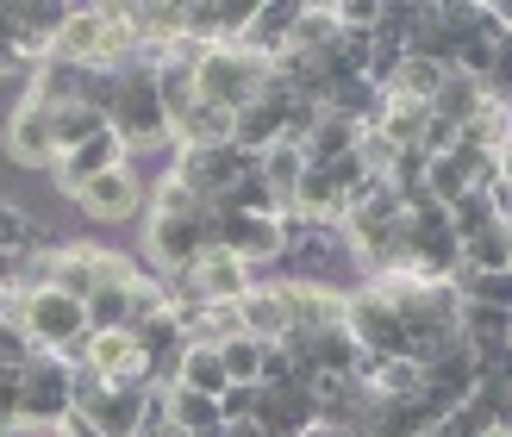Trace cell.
Instances as JSON below:
<instances>
[{
	"label": "cell",
	"mask_w": 512,
	"mask_h": 437,
	"mask_svg": "<svg viewBox=\"0 0 512 437\" xmlns=\"http://www.w3.org/2000/svg\"><path fill=\"white\" fill-rule=\"evenodd\" d=\"M88 331H132V281L125 288H100L88 300Z\"/></svg>",
	"instance_id": "32"
},
{
	"label": "cell",
	"mask_w": 512,
	"mask_h": 437,
	"mask_svg": "<svg viewBox=\"0 0 512 437\" xmlns=\"http://www.w3.org/2000/svg\"><path fill=\"white\" fill-rule=\"evenodd\" d=\"M163 425H175V431H188V437H207V431H219L225 419H219V400H207V394H194V388H163Z\"/></svg>",
	"instance_id": "23"
},
{
	"label": "cell",
	"mask_w": 512,
	"mask_h": 437,
	"mask_svg": "<svg viewBox=\"0 0 512 437\" xmlns=\"http://www.w3.org/2000/svg\"><path fill=\"white\" fill-rule=\"evenodd\" d=\"M463 269H512V256H506V225L494 231H475V238H463Z\"/></svg>",
	"instance_id": "33"
},
{
	"label": "cell",
	"mask_w": 512,
	"mask_h": 437,
	"mask_svg": "<svg viewBox=\"0 0 512 437\" xmlns=\"http://www.w3.org/2000/svg\"><path fill=\"white\" fill-rule=\"evenodd\" d=\"M19 281H25V263H13V256H0V300L19 294Z\"/></svg>",
	"instance_id": "37"
},
{
	"label": "cell",
	"mask_w": 512,
	"mask_h": 437,
	"mask_svg": "<svg viewBox=\"0 0 512 437\" xmlns=\"http://www.w3.org/2000/svg\"><path fill=\"white\" fill-rule=\"evenodd\" d=\"M232 119L238 113L213 107V100H194V107L175 119V150H188V144H232Z\"/></svg>",
	"instance_id": "27"
},
{
	"label": "cell",
	"mask_w": 512,
	"mask_h": 437,
	"mask_svg": "<svg viewBox=\"0 0 512 437\" xmlns=\"http://www.w3.org/2000/svg\"><path fill=\"white\" fill-rule=\"evenodd\" d=\"M250 413H256V388H225L219 419H225V425H238V419H250Z\"/></svg>",
	"instance_id": "36"
},
{
	"label": "cell",
	"mask_w": 512,
	"mask_h": 437,
	"mask_svg": "<svg viewBox=\"0 0 512 437\" xmlns=\"http://www.w3.org/2000/svg\"><path fill=\"white\" fill-rule=\"evenodd\" d=\"M263 182L275 188L281 207H294V194H300V182H306V150H300V144H275V150H263Z\"/></svg>",
	"instance_id": "29"
},
{
	"label": "cell",
	"mask_w": 512,
	"mask_h": 437,
	"mask_svg": "<svg viewBox=\"0 0 512 437\" xmlns=\"http://www.w3.org/2000/svg\"><path fill=\"white\" fill-rule=\"evenodd\" d=\"M57 437H100V431H94V425H88L82 413H69V419L57 425Z\"/></svg>",
	"instance_id": "39"
},
{
	"label": "cell",
	"mask_w": 512,
	"mask_h": 437,
	"mask_svg": "<svg viewBox=\"0 0 512 437\" xmlns=\"http://www.w3.org/2000/svg\"><path fill=\"white\" fill-rule=\"evenodd\" d=\"M263 157H250V150H238V144H188V150H175V163H169V175L182 188H194L200 200H219L225 188L238 182V175H250Z\"/></svg>",
	"instance_id": "10"
},
{
	"label": "cell",
	"mask_w": 512,
	"mask_h": 437,
	"mask_svg": "<svg viewBox=\"0 0 512 437\" xmlns=\"http://www.w3.org/2000/svg\"><path fill=\"white\" fill-rule=\"evenodd\" d=\"M263 350H269V344L244 338V331L219 344V356H225V375H232V388H256V381H263Z\"/></svg>",
	"instance_id": "31"
},
{
	"label": "cell",
	"mask_w": 512,
	"mask_h": 437,
	"mask_svg": "<svg viewBox=\"0 0 512 437\" xmlns=\"http://www.w3.org/2000/svg\"><path fill=\"white\" fill-rule=\"evenodd\" d=\"M0 256H13L25 269H32V256H44V225L25 207H13L7 194H0Z\"/></svg>",
	"instance_id": "26"
},
{
	"label": "cell",
	"mask_w": 512,
	"mask_h": 437,
	"mask_svg": "<svg viewBox=\"0 0 512 437\" xmlns=\"http://www.w3.org/2000/svg\"><path fill=\"white\" fill-rule=\"evenodd\" d=\"M256 7H238V0H182V44L207 50V44H238Z\"/></svg>",
	"instance_id": "16"
},
{
	"label": "cell",
	"mask_w": 512,
	"mask_h": 437,
	"mask_svg": "<svg viewBox=\"0 0 512 437\" xmlns=\"http://www.w3.org/2000/svg\"><path fill=\"white\" fill-rule=\"evenodd\" d=\"M32 344H25V331H19V319H13V306L0 300V369H25L32 363Z\"/></svg>",
	"instance_id": "34"
},
{
	"label": "cell",
	"mask_w": 512,
	"mask_h": 437,
	"mask_svg": "<svg viewBox=\"0 0 512 437\" xmlns=\"http://www.w3.org/2000/svg\"><path fill=\"white\" fill-rule=\"evenodd\" d=\"M113 132L125 138V150H157V144H175V125H169V107H163V88L144 63L119 69V88H113Z\"/></svg>",
	"instance_id": "4"
},
{
	"label": "cell",
	"mask_w": 512,
	"mask_h": 437,
	"mask_svg": "<svg viewBox=\"0 0 512 437\" xmlns=\"http://www.w3.org/2000/svg\"><path fill=\"white\" fill-rule=\"evenodd\" d=\"M363 132H369V125H350V119H319L313 125V138H306L300 150H306V169H331V163H344L350 157V150L356 144H363Z\"/></svg>",
	"instance_id": "24"
},
{
	"label": "cell",
	"mask_w": 512,
	"mask_h": 437,
	"mask_svg": "<svg viewBox=\"0 0 512 437\" xmlns=\"http://www.w3.org/2000/svg\"><path fill=\"white\" fill-rule=\"evenodd\" d=\"M238 331L244 338H256V344H281L294 331V313H288V294H281V281H256V288L238 300Z\"/></svg>",
	"instance_id": "19"
},
{
	"label": "cell",
	"mask_w": 512,
	"mask_h": 437,
	"mask_svg": "<svg viewBox=\"0 0 512 437\" xmlns=\"http://www.w3.org/2000/svg\"><path fill=\"white\" fill-rule=\"evenodd\" d=\"M125 19H132V32H138V50H175V44H182V7L132 0V7H125Z\"/></svg>",
	"instance_id": "25"
},
{
	"label": "cell",
	"mask_w": 512,
	"mask_h": 437,
	"mask_svg": "<svg viewBox=\"0 0 512 437\" xmlns=\"http://www.w3.org/2000/svg\"><path fill=\"white\" fill-rule=\"evenodd\" d=\"M300 0H269V7H256L250 13V25H244V50H256V57H288V50H294V38H300Z\"/></svg>",
	"instance_id": "17"
},
{
	"label": "cell",
	"mask_w": 512,
	"mask_h": 437,
	"mask_svg": "<svg viewBox=\"0 0 512 437\" xmlns=\"http://www.w3.org/2000/svg\"><path fill=\"white\" fill-rule=\"evenodd\" d=\"M175 388H194V394H207V400H225V388H232V375H225V356L219 344H188L182 356H175Z\"/></svg>",
	"instance_id": "21"
},
{
	"label": "cell",
	"mask_w": 512,
	"mask_h": 437,
	"mask_svg": "<svg viewBox=\"0 0 512 437\" xmlns=\"http://www.w3.org/2000/svg\"><path fill=\"white\" fill-rule=\"evenodd\" d=\"M444 82H450V69H444V63H431V57H419V50H406L400 69L388 75V88H381V94H394V100H419V107H431Z\"/></svg>",
	"instance_id": "22"
},
{
	"label": "cell",
	"mask_w": 512,
	"mask_h": 437,
	"mask_svg": "<svg viewBox=\"0 0 512 437\" xmlns=\"http://www.w3.org/2000/svg\"><path fill=\"white\" fill-rule=\"evenodd\" d=\"M82 375H94V381H138V388H157L163 381L132 331H94L88 356H82Z\"/></svg>",
	"instance_id": "13"
},
{
	"label": "cell",
	"mask_w": 512,
	"mask_h": 437,
	"mask_svg": "<svg viewBox=\"0 0 512 437\" xmlns=\"http://www.w3.org/2000/svg\"><path fill=\"white\" fill-rule=\"evenodd\" d=\"M456 300L463 306H494V313H512V269H456Z\"/></svg>",
	"instance_id": "28"
},
{
	"label": "cell",
	"mask_w": 512,
	"mask_h": 437,
	"mask_svg": "<svg viewBox=\"0 0 512 437\" xmlns=\"http://www.w3.org/2000/svg\"><path fill=\"white\" fill-rule=\"evenodd\" d=\"M25 69V57H19V44H0V82H7V75H19Z\"/></svg>",
	"instance_id": "38"
},
{
	"label": "cell",
	"mask_w": 512,
	"mask_h": 437,
	"mask_svg": "<svg viewBox=\"0 0 512 437\" xmlns=\"http://www.w3.org/2000/svg\"><path fill=\"white\" fill-rule=\"evenodd\" d=\"M506 256H512V219H506Z\"/></svg>",
	"instance_id": "41"
},
{
	"label": "cell",
	"mask_w": 512,
	"mask_h": 437,
	"mask_svg": "<svg viewBox=\"0 0 512 437\" xmlns=\"http://www.w3.org/2000/svg\"><path fill=\"white\" fill-rule=\"evenodd\" d=\"M50 119H57V157H63V150H75V144H88V138H100L113 125L94 100H69V107H57Z\"/></svg>",
	"instance_id": "30"
},
{
	"label": "cell",
	"mask_w": 512,
	"mask_h": 437,
	"mask_svg": "<svg viewBox=\"0 0 512 437\" xmlns=\"http://www.w3.org/2000/svg\"><path fill=\"white\" fill-rule=\"evenodd\" d=\"M75 207H82L94 225H119V219L150 207V188L138 182V169H113V175H100V182H88L75 194Z\"/></svg>",
	"instance_id": "15"
},
{
	"label": "cell",
	"mask_w": 512,
	"mask_h": 437,
	"mask_svg": "<svg viewBox=\"0 0 512 437\" xmlns=\"http://www.w3.org/2000/svg\"><path fill=\"white\" fill-rule=\"evenodd\" d=\"M150 437H188V431H175V425H150Z\"/></svg>",
	"instance_id": "40"
},
{
	"label": "cell",
	"mask_w": 512,
	"mask_h": 437,
	"mask_svg": "<svg viewBox=\"0 0 512 437\" xmlns=\"http://www.w3.org/2000/svg\"><path fill=\"white\" fill-rule=\"evenodd\" d=\"M256 431L263 437H306L319 425V406L306 381H256Z\"/></svg>",
	"instance_id": "12"
},
{
	"label": "cell",
	"mask_w": 512,
	"mask_h": 437,
	"mask_svg": "<svg viewBox=\"0 0 512 437\" xmlns=\"http://www.w3.org/2000/svg\"><path fill=\"white\" fill-rule=\"evenodd\" d=\"M75 413H82L100 437H144L150 425H163V388L82 375V388H75Z\"/></svg>",
	"instance_id": "2"
},
{
	"label": "cell",
	"mask_w": 512,
	"mask_h": 437,
	"mask_svg": "<svg viewBox=\"0 0 512 437\" xmlns=\"http://www.w3.org/2000/svg\"><path fill=\"white\" fill-rule=\"evenodd\" d=\"M488 100L512 113V32H506V38H500V50H494V69H488Z\"/></svg>",
	"instance_id": "35"
},
{
	"label": "cell",
	"mask_w": 512,
	"mask_h": 437,
	"mask_svg": "<svg viewBox=\"0 0 512 437\" xmlns=\"http://www.w3.org/2000/svg\"><path fill=\"white\" fill-rule=\"evenodd\" d=\"M113 169H132V150H125V138H119L113 125H107L100 138H88V144L63 150L50 175H57V194H69V200H75V194H82L88 182H100V175H113Z\"/></svg>",
	"instance_id": "14"
},
{
	"label": "cell",
	"mask_w": 512,
	"mask_h": 437,
	"mask_svg": "<svg viewBox=\"0 0 512 437\" xmlns=\"http://www.w3.org/2000/svg\"><path fill=\"white\" fill-rule=\"evenodd\" d=\"M194 88H200V100H213V107L244 113L250 100H263V88H269V57H256L244 44H207V50H194Z\"/></svg>",
	"instance_id": "3"
},
{
	"label": "cell",
	"mask_w": 512,
	"mask_h": 437,
	"mask_svg": "<svg viewBox=\"0 0 512 437\" xmlns=\"http://www.w3.org/2000/svg\"><path fill=\"white\" fill-rule=\"evenodd\" d=\"M169 288H175V300H194V306H238V300L256 288V269L238 263L225 244H213L182 281H169Z\"/></svg>",
	"instance_id": "8"
},
{
	"label": "cell",
	"mask_w": 512,
	"mask_h": 437,
	"mask_svg": "<svg viewBox=\"0 0 512 437\" xmlns=\"http://www.w3.org/2000/svg\"><path fill=\"white\" fill-rule=\"evenodd\" d=\"M213 250V207L194 213H150L144 219V256L163 281H182L200 256Z\"/></svg>",
	"instance_id": "5"
},
{
	"label": "cell",
	"mask_w": 512,
	"mask_h": 437,
	"mask_svg": "<svg viewBox=\"0 0 512 437\" xmlns=\"http://www.w3.org/2000/svg\"><path fill=\"white\" fill-rule=\"evenodd\" d=\"M75 388H82V369L38 350L19 381V431H57L75 413Z\"/></svg>",
	"instance_id": "6"
},
{
	"label": "cell",
	"mask_w": 512,
	"mask_h": 437,
	"mask_svg": "<svg viewBox=\"0 0 512 437\" xmlns=\"http://www.w3.org/2000/svg\"><path fill=\"white\" fill-rule=\"evenodd\" d=\"M369 132L388 144V150H425L431 107H419V100H394V94H381V113H375Z\"/></svg>",
	"instance_id": "20"
},
{
	"label": "cell",
	"mask_w": 512,
	"mask_h": 437,
	"mask_svg": "<svg viewBox=\"0 0 512 437\" xmlns=\"http://www.w3.org/2000/svg\"><path fill=\"white\" fill-rule=\"evenodd\" d=\"M344 325H350V338L363 344V356H375V363H406V350H413L406 319L394 313V300L381 294L375 281H363L356 294H344Z\"/></svg>",
	"instance_id": "7"
},
{
	"label": "cell",
	"mask_w": 512,
	"mask_h": 437,
	"mask_svg": "<svg viewBox=\"0 0 512 437\" xmlns=\"http://www.w3.org/2000/svg\"><path fill=\"white\" fill-rule=\"evenodd\" d=\"M213 244H225L238 263L263 269V263L288 256V219L281 213H219L213 207Z\"/></svg>",
	"instance_id": "9"
},
{
	"label": "cell",
	"mask_w": 512,
	"mask_h": 437,
	"mask_svg": "<svg viewBox=\"0 0 512 437\" xmlns=\"http://www.w3.org/2000/svg\"><path fill=\"white\" fill-rule=\"evenodd\" d=\"M506 25H512V7H506Z\"/></svg>",
	"instance_id": "42"
},
{
	"label": "cell",
	"mask_w": 512,
	"mask_h": 437,
	"mask_svg": "<svg viewBox=\"0 0 512 437\" xmlns=\"http://www.w3.org/2000/svg\"><path fill=\"white\" fill-rule=\"evenodd\" d=\"M0 150H7V163H19V169H57V119H50L44 100L25 94L19 107L0 119Z\"/></svg>",
	"instance_id": "11"
},
{
	"label": "cell",
	"mask_w": 512,
	"mask_h": 437,
	"mask_svg": "<svg viewBox=\"0 0 512 437\" xmlns=\"http://www.w3.org/2000/svg\"><path fill=\"white\" fill-rule=\"evenodd\" d=\"M13 319H19V331H25L32 350H50V356H63V363L82 369L88 338H94L82 300H69L63 288H50V281H25V288L13 294Z\"/></svg>",
	"instance_id": "1"
},
{
	"label": "cell",
	"mask_w": 512,
	"mask_h": 437,
	"mask_svg": "<svg viewBox=\"0 0 512 437\" xmlns=\"http://www.w3.org/2000/svg\"><path fill=\"white\" fill-rule=\"evenodd\" d=\"M488 107H494V100H488V82H475V75H456V69H450V82L438 88V100H431V125H438V132H450V138H463Z\"/></svg>",
	"instance_id": "18"
}]
</instances>
